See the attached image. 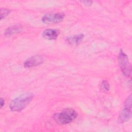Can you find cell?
<instances>
[{"label":"cell","mask_w":132,"mask_h":132,"mask_svg":"<svg viewBox=\"0 0 132 132\" xmlns=\"http://www.w3.org/2000/svg\"><path fill=\"white\" fill-rule=\"evenodd\" d=\"M84 35L83 34H79L70 36L67 38V42L72 45H76L79 44L83 40Z\"/></svg>","instance_id":"8"},{"label":"cell","mask_w":132,"mask_h":132,"mask_svg":"<svg viewBox=\"0 0 132 132\" xmlns=\"http://www.w3.org/2000/svg\"><path fill=\"white\" fill-rule=\"evenodd\" d=\"M131 107H124V108L122 110L119 117L118 121L119 123H122L129 120L131 115Z\"/></svg>","instance_id":"6"},{"label":"cell","mask_w":132,"mask_h":132,"mask_svg":"<svg viewBox=\"0 0 132 132\" xmlns=\"http://www.w3.org/2000/svg\"><path fill=\"white\" fill-rule=\"evenodd\" d=\"M101 87V89L102 90H103L104 91L107 92V91H109V88H110V86L107 81L104 80L102 82Z\"/></svg>","instance_id":"10"},{"label":"cell","mask_w":132,"mask_h":132,"mask_svg":"<svg viewBox=\"0 0 132 132\" xmlns=\"http://www.w3.org/2000/svg\"><path fill=\"white\" fill-rule=\"evenodd\" d=\"M118 60L119 66L123 74L126 76H129L131 71V65L129 61L128 56L122 50H121L119 53Z\"/></svg>","instance_id":"3"},{"label":"cell","mask_w":132,"mask_h":132,"mask_svg":"<svg viewBox=\"0 0 132 132\" xmlns=\"http://www.w3.org/2000/svg\"><path fill=\"white\" fill-rule=\"evenodd\" d=\"M43 61V58L40 55H35L27 59L24 62V66L25 68H31L37 66Z\"/></svg>","instance_id":"5"},{"label":"cell","mask_w":132,"mask_h":132,"mask_svg":"<svg viewBox=\"0 0 132 132\" xmlns=\"http://www.w3.org/2000/svg\"><path fill=\"white\" fill-rule=\"evenodd\" d=\"M22 29V27L20 25H14L8 28L5 32V34L6 36H10L15 34L19 33Z\"/></svg>","instance_id":"9"},{"label":"cell","mask_w":132,"mask_h":132,"mask_svg":"<svg viewBox=\"0 0 132 132\" xmlns=\"http://www.w3.org/2000/svg\"><path fill=\"white\" fill-rule=\"evenodd\" d=\"M59 35V31L57 29H47L42 32V36L44 38L48 40H55Z\"/></svg>","instance_id":"7"},{"label":"cell","mask_w":132,"mask_h":132,"mask_svg":"<svg viewBox=\"0 0 132 132\" xmlns=\"http://www.w3.org/2000/svg\"><path fill=\"white\" fill-rule=\"evenodd\" d=\"M64 17L63 13H50L43 16L42 21L45 24L57 23L61 22Z\"/></svg>","instance_id":"4"},{"label":"cell","mask_w":132,"mask_h":132,"mask_svg":"<svg viewBox=\"0 0 132 132\" xmlns=\"http://www.w3.org/2000/svg\"><path fill=\"white\" fill-rule=\"evenodd\" d=\"M10 12V10L7 9H3L1 8V19H3V18H5L7 16Z\"/></svg>","instance_id":"11"},{"label":"cell","mask_w":132,"mask_h":132,"mask_svg":"<svg viewBox=\"0 0 132 132\" xmlns=\"http://www.w3.org/2000/svg\"><path fill=\"white\" fill-rule=\"evenodd\" d=\"M34 97L31 93H25L12 100L9 104V108L13 111H20L25 108L32 101Z\"/></svg>","instance_id":"1"},{"label":"cell","mask_w":132,"mask_h":132,"mask_svg":"<svg viewBox=\"0 0 132 132\" xmlns=\"http://www.w3.org/2000/svg\"><path fill=\"white\" fill-rule=\"evenodd\" d=\"M92 2H91V1H82V3H84L85 5H91Z\"/></svg>","instance_id":"12"},{"label":"cell","mask_w":132,"mask_h":132,"mask_svg":"<svg viewBox=\"0 0 132 132\" xmlns=\"http://www.w3.org/2000/svg\"><path fill=\"white\" fill-rule=\"evenodd\" d=\"M4 103H5V101L4 100H3V98H1V108H2L4 105Z\"/></svg>","instance_id":"13"},{"label":"cell","mask_w":132,"mask_h":132,"mask_svg":"<svg viewBox=\"0 0 132 132\" xmlns=\"http://www.w3.org/2000/svg\"><path fill=\"white\" fill-rule=\"evenodd\" d=\"M76 111L73 109L67 108L54 116L55 121L59 124H67L72 122L77 117Z\"/></svg>","instance_id":"2"}]
</instances>
